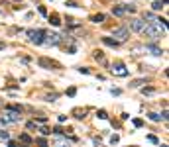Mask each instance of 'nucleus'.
<instances>
[{
  "label": "nucleus",
  "mask_w": 169,
  "mask_h": 147,
  "mask_svg": "<svg viewBox=\"0 0 169 147\" xmlns=\"http://www.w3.org/2000/svg\"><path fill=\"white\" fill-rule=\"evenodd\" d=\"M144 82H147V81H146V78H138V81H134V82H132V85H130V86H132V88H140L142 85H144Z\"/></svg>",
  "instance_id": "obj_15"
},
{
  "label": "nucleus",
  "mask_w": 169,
  "mask_h": 147,
  "mask_svg": "<svg viewBox=\"0 0 169 147\" xmlns=\"http://www.w3.org/2000/svg\"><path fill=\"white\" fill-rule=\"evenodd\" d=\"M161 147H167V145H161Z\"/></svg>",
  "instance_id": "obj_32"
},
{
  "label": "nucleus",
  "mask_w": 169,
  "mask_h": 147,
  "mask_svg": "<svg viewBox=\"0 0 169 147\" xmlns=\"http://www.w3.org/2000/svg\"><path fill=\"white\" fill-rule=\"evenodd\" d=\"M38 63H39V67H45V69H49V67H55V63L49 61V59H45V57H41Z\"/></svg>",
  "instance_id": "obj_10"
},
{
  "label": "nucleus",
  "mask_w": 169,
  "mask_h": 147,
  "mask_svg": "<svg viewBox=\"0 0 169 147\" xmlns=\"http://www.w3.org/2000/svg\"><path fill=\"white\" fill-rule=\"evenodd\" d=\"M20 139H22L24 143H31V137H30L28 133H22V135H20Z\"/></svg>",
  "instance_id": "obj_19"
},
{
  "label": "nucleus",
  "mask_w": 169,
  "mask_h": 147,
  "mask_svg": "<svg viewBox=\"0 0 169 147\" xmlns=\"http://www.w3.org/2000/svg\"><path fill=\"white\" fill-rule=\"evenodd\" d=\"M53 133H55V135H61V133H63V129L59 128V125H57V128H53Z\"/></svg>",
  "instance_id": "obj_27"
},
{
  "label": "nucleus",
  "mask_w": 169,
  "mask_h": 147,
  "mask_svg": "<svg viewBox=\"0 0 169 147\" xmlns=\"http://www.w3.org/2000/svg\"><path fill=\"white\" fill-rule=\"evenodd\" d=\"M51 147H71V141H67L65 137H57Z\"/></svg>",
  "instance_id": "obj_9"
},
{
  "label": "nucleus",
  "mask_w": 169,
  "mask_h": 147,
  "mask_svg": "<svg viewBox=\"0 0 169 147\" xmlns=\"http://www.w3.org/2000/svg\"><path fill=\"white\" fill-rule=\"evenodd\" d=\"M112 14H114V16H124L126 10H124V6H114V8H112Z\"/></svg>",
  "instance_id": "obj_12"
},
{
  "label": "nucleus",
  "mask_w": 169,
  "mask_h": 147,
  "mask_svg": "<svg viewBox=\"0 0 169 147\" xmlns=\"http://www.w3.org/2000/svg\"><path fill=\"white\" fill-rule=\"evenodd\" d=\"M102 43L104 45H110V47H118V41L112 39V38H102Z\"/></svg>",
  "instance_id": "obj_11"
},
{
  "label": "nucleus",
  "mask_w": 169,
  "mask_h": 147,
  "mask_svg": "<svg viewBox=\"0 0 169 147\" xmlns=\"http://www.w3.org/2000/svg\"><path fill=\"white\" fill-rule=\"evenodd\" d=\"M43 43L45 45H59L61 43V35L59 34H45V38H43Z\"/></svg>",
  "instance_id": "obj_5"
},
{
  "label": "nucleus",
  "mask_w": 169,
  "mask_h": 147,
  "mask_svg": "<svg viewBox=\"0 0 169 147\" xmlns=\"http://www.w3.org/2000/svg\"><path fill=\"white\" fill-rule=\"evenodd\" d=\"M49 22L53 24V26H59V24H61V22H59V16H57V14H53V16H49Z\"/></svg>",
  "instance_id": "obj_17"
},
{
  "label": "nucleus",
  "mask_w": 169,
  "mask_h": 147,
  "mask_svg": "<svg viewBox=\"0 0 169 147\" xmlns=\"http://www.w3.org/2000/svg\"><path fill=\"white\" fill-rule=\"evenodd\" d=\"M20 120H22V116H20V112H16V110L12 108H6V112H4V116H0V124L8 125V124H18Z\"/></svg>",
  "instance_id": "obj_2"
},
{
  "label": "nucleus",
  "mask_w": 169,
  "mask_h": 147,
  "mask_svg": "<svg viewBox=\"0 0 169 147\" xmlns=\"http://www.w3.org/2000/svg\"><path fill=\"white\" fill-rule=\"evenodd\" d=\"M94 59H97V61H104V55H102V51H94Z\"/></svg>",
  "instance_id": "obj_20"
},
{
  "label": "nucleus",
  "mask_w": 169,
  "mask_h": 147,
  "mask_svg": "<svg viewBox=\"0 0 169 147\" xmlns=\"http://www.w3.org/2000/svg\"><path fill=\"white\" fill-rule=\"evenodd\" d=\"M45 100H47V102H55V100H57V94H47Z\"/></svg>",
  "instance_id": "obj_22"
},
{
  "label": "nucleus",
  "mask_w": 169,
  "mask_h": 147,
  "mask_svg": "<svg viewBox=\"0 0 169 147\" xmlns=\"http://www.w3.org/2000/svg\"><path fill=\"white\" fill-rule=\"evenodd\" d=\"M75 92H77L75 88H69V90H67V94H69V96H75Z\"/></svg>",
  "instance_id": "obj_30"
},
{
  "label": "nucleus",
  "mask_w": 169,
  "mask_h": 147,
  "mask_svg": "<svg viewBox=\"0 0 169 147\" xmlns=\"http://www.w3.org/2000/svg\"><path fill=\"white\" fill-rule=\"evenodd\" d=\"M163 4H167V0H155V2L151 4V8H154V10H161Z\"/></svg>",
  "instance_id": "obj_13"
},
{
  "label": "nucleus",
  "mask_w": 169,
  "mask_h": 147,
  "mask_svg": "<svg viewBox=\"0 0 169 147\" xmlns=\"http://www.w3.org/2000/svg\"><path fill=\"white\" fill-rule=\"evenodd\" d=\"M142 92L144 94H154V88H142Z\"/></svg>",
  "instance_id": "obj_28"
},
{
  "label": "nucleus",
  "mask_w": 169,
  "mask_h": 147,
  "mask_svg": "<svg viewBox=\"0 0 169 147\" xmlns=\"http://www.w3.org/2000/svg\"><path fill=\"white\" fill-rule=\"evenodd\" d=\"M144 20H150V24L155 22V18H154V14H151V12H146V14H144Z\"/></svg>",
  "instance_id": "obj_18"
},
{
  "label": "nucleus",
  "mask_w": 169,
  "mask_h": 147,
  "mask_svg": "<svg viewBox=\"0 0 169 147\" xmlns=\"http://www.w3.org/2000/svg\"><path fill=\"white\" fill-rule=\"evenodd\" d=\"M112 38L116 39V41H126L130 38V30L128 28H116L114 31H112Z\"/></svg>",
  "instance_id": "obj_4"
},
{
  "label": "nucleus",
  "mask_w": 169,
  "mask_h": 147,
  "mask_svg": "<svg viewBox=\"0 0 169 147\" xmlns=\"http://www.w3.org/2000/svg\"><path fill=\"white\" fill-rule=\"evenodd\" d=\"M110 71H112L114 75H118V77H126V75H128V69L124 67V63H114Z\"/></svg>",
  "instance_id": "obj_6"
},
{
  "label": "nucleus",
  "mask_w": 169,
  "mask_h": 147,
  "mask_svg": "<svg viewBox=\"0 0 169 147\" xmlns=\"http://www.w3.org/2000/svg\"><path fill=\"white\" fill-rule=\"evenodd\" d=\"M118 141H120V135H112V137H110V143H112V145H116V143H118Z\"/></svg>",
  "instance_id": "obj_23"
},
{
  "label": "nucleus",
  "mask_w": 169,
  "mask_h": 147,
  "mask_svg": "<svg viewBox=\"0 0 169 147\" xmlns=\"http://www.w3.org/2000/svg\"><path fill=\"white\" fill-rule=\"evenodd\" d=\"M79 71H81L83 75H89V69H87V67H81V69H79Z\"/></svg>",
  "instance_id": "obj_31"
},
{
  "label": "nucleus",
  "mask_w": 169,
  "mask_h": 147,
  "mask_svg": "<svg viewBox=\"0 0 169 147\" xmlns=\"http://www.w3.org/2000/svg\"><path fill=\"white\" fill-rule=\"evenodd\" d=\"M146 51H147V53H151L154 57H161V55H163L161 47H157V45H154V43H147V45H146Z\"/></svg>",
  "instance_id": "obj_8"
},
{
  "label": "nucleus",
  "mask_w": 169,
  "mask_h": 147,
  "mask_svg": "<svg viewBox=\"0 0 169 147\" xmlns=\"http://www.w3.org/2000/svg\"><path fill=\"white\" fill-rule=\"evenodd\" d=\"M147 118H150L151 122H161V116H159V114H155V112H150V114H147Z\"/></svg>",
  "instance_id": "obj_14"
},
{
  "label": "nucleus",
  "mask_w": 169,
  "mask_h": 147,
  "mask_svg": "<svg viewBox=\"0 0 169 147\" xmlns=\"http://www.w3.org/2000/svg\"><path fill=\"white\" fill-rule=\"evenodd\" d=\"M45 34H47L45 30H28V38H30L31 43H35V45H41V43H43Z\"/></svg>",
  "instance_id": "obj_3"
},
{
  "label": "nucleus",
  "mask_w": 169,
  "mask_h": 147,
  "mask_svg": "<svg viewBox=\"0 0 169 147\" xmlns=\"http://www.w3.org/2000/svg\"><path fill=\"white\" fill-rule=\"evenodd\" d=\"M8 137H10V133L4 132V129H0V139H8Z\"/></svg>",
  "instance_id": "obj_24"
},
{
  "label": "nucleus",
  "mask_w": 169,
  "mask_h": 147,
  "mask_svg": "<svg viewBox=\"0 0 169 147\" xmlns=\"http://www.w3.org/2000/svg\"><path fill=\"white\" fill-rule=\"evenodd\" d=\"M147 141H151V143H159V141H157V137H155V135H147Z\"/></svg>",
  "instance_id": "obj_26"
},
{
  "label": "nucleus",
  "mask_w": 169,
  "mask_h": 147,
  "mask_svg": "<svg viewBox=\"0 0 169 147\" xmlns=\"http://www.w3.org/2000/svg\"><path fill=\"white\" fill-rule=\"evenodd\" d=\"M97 116H98L100 120H108V114L104 112V110H100V112H97Z\"/></svg>",
  "instance_id": "obj_21"
},
{
  "label": "nucleus",
  "mask_w": 169,
  "mask_h": 147,
  "mask_svg": "<svg viewBox=\"0 0 169 147\" xmlns=\"http://www.w3.org/2000/svg\"><path fill=\"white\" fill-rule=\"evenodd\" d=\"M35 141H38V145H41V147H47V143H45V139H43V137H38Z\"/></svg>",
  "instance_id": "obj_25"
},
{
  "label": "nucleus",
  "mask_w": 169,
  "mask_h": 147,
  "mask_svg": "<svg viewBox=\"0 0 169 147\" xmlns=\"http://www.w3.org/2000/svg\"><path fill=\"white\" fill-rule=\"evenodd\" d=\"M39 132H41V133H43V135H49V133H51V132H49V129H47V128H41V129H39Z\"/></svg>",
  "instance_id": "obj_29"
},
{
  "label": "nucleus",
  "mask_w": 169,
  "mask_h": 147,
  "mask_svg": "<svg viewBox=\"0 0 169 147\" xmlns=\"http://www.w3.org/2000/svg\"><path fill=\"white\" fill-rule=\"evenodd\" d=\"M142 34H144L146 38H150L151 41H157L163 34H165V20H155V22H151V24H146L144 30H142Z\"/></svg>",
  "instance_id": "obj_1"
},
{
  "label": "nucleus",
  "mask_w": 169,
  "mask_h": 147,
  "mask_svg": "<svg viewBox=\"0 0 169 147\" xmlns=\"http://www.w3.org/2000/svg\"><path fill=\"white\" fill-rule=\"evenodd\" d=\"M144 26H146V22H144V20H140V18H132L130 20V30L132 31H142V30H144Z\"/></svg>",
  "instance_id": "obj_7"
},
{
  "label": "nucleus",
  "mask_w": 169,
  "mask_h": 147,
  "mask_svg": "<svg viewBox=\"0 0 169 147\" xmlns=\"http://www.w3.org/2000/svg\"><path fill=\"white\" fill-rule=\"evenodd\" d=\"M93 22H94V24L104 22V14H94V16H93Z\"/></svg>",
  "instance_id": "obj_16"
}]
</instances>
